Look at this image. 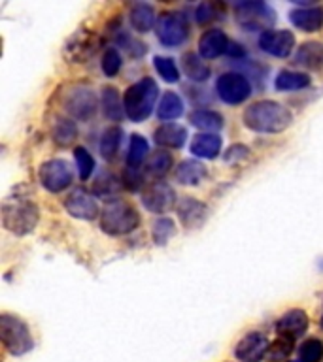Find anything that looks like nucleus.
<instances>
[{"label":"nucleus","instance_id":"obj_30","mask_svg":"<svg viewBox=\"0 0 323 362\" xmlns=\"http://www.w3.org/2000/svg\"><path fill=\"white\" fill-rule=\"evenodd\" d=\"M147 151H149V146L144 136L132 134L129 144V153H127V166L129 168H140L142 160L146 158Z\"/></svg>","mask_w":323,"mask_h":362},{"label":"nucleus","instance_id":"obj_15","mask_svg":"<svg viewBox=\"0 0 323 362\" xmlns=\"http://www.w3.org/2000/svg\"><path fill=\"white\" fill-rule=\"evenodd\" d=\"M308 330V315L302 310H289L276 322V332L283 338L297 339Z\"/></svg>","mask_w":323,"mask_h":362},{"label":"nucleus","instance_id":"obj_42","mask_svg":"<svg viewBox=\"0 0 323 362\" xmlns=\"http://www.w3.org/2000/svg\"><path fill=\"white\" fill-rule=\"evenodd\" d=\"M121 183H123L129 191H138L142 187V183H144V175L140 174V168H129V166H127Z\"/></svg>","mask_w":323,"mask_h":362},{"label":"nucleus","instance_id":"obj_3","mask_svg":"<svg viewBox=\"0 0 323 362\" xmlns=\"http://www.w3.org/2000/svg\"><path fill=\"white\" fill-rule=\"evenodd\" d=\"M157 96L159 87L152 78H144L138 83L130 85L123 95V107L127 117L135 123L146 121L152 115Z\"/></svg>","mask_w":323,"mask_h":362},{"label":"nucleus","instance_id":"obj_44","mask_svg":"<svg viewBox=\"0 0 323 362\" xmlns=\"http://www.w3.org/2000/svg\"><path fill=\"white\" fill-rule=\"evenodd\" d=\"M322 327H323V317H322Z\"/></svg>","mask_w":323,"mask_h":362},{"label":"nucleus","instance_id":"obj_33","mask_svg":"<svg viewBox=\"0 0 323 362\" xmlns=\"http://www.w3.org/2000/svg\"><path fill=\"white\" fill-rule=\"evenodd\" d=\"M119 187V180L115 175L112 174H101L96 177L95 181V187H93V192H95L96 197H102V198H112L118 194Z\"/></svg>","mask_w":323,"mask_h":362},{"label":"nucleus","instance_id":"obj_26","mask_svg":"<svg viewBox=\"0 0 323 362\" xmlns=\"http://www.w3.org/2000/svg\"><path fill=\"white\" fill-rule=\"evenodd\" d=\"M183 113V102L176 93L169 90L164 93L161 102L157 106V117L161 121H172V119H178Z\"/></svg>","mask_w":323,"mask_h":362},{"label":"nucleus","instance_id":"obj_12","mask_svg":"<svg viewBox=\"0 0 323 362\" xmlns=\"http://www.w3.org/2000/svg\"><path fill=\"white\" fill-rule=\"evenodd\" d=\"M64 208L76 219L93 221L98 215V206H96L95 198L85 189H76L70 192L64 200Z\"/></svg>","mask_w":323,"mask_h":362},{"label":"nucleus","instance_id":"obj_40","mask_svg":"<svg viewBox=\"0 0 323 362\" xmlns=\"http://www.w3.org/2000/svg\"><path fill=\"white\" fill-rule=\"evenodd\" d=\"M119 70H121V57L113 47H110L102 55V72L106 74L108 78H113V76H118Z\"/></svg>","mask_w":323,"mask_h":362},{"label":"nucleus","instance_id":"obj_22","mask_svg":"<svg viewBox=\"0 0 323 362\" xmlns=\"http://www.w3.org/2000/svg\"><path fill=\"white\" fill-rule=\"evenodd\" d=\"M181 70L191 81H206L210 78V66L193 51H187L181 57Z\"/></svg>","mask_w":323,"mask_h":362},{"label":"nucleus","instance_id":"obj_8","mask_svg":"<svg viewBox=\"0 0 323 362\" xmlns=\"http://www.w3.org/2000/svg\"><path fill=\"white\" fill-rule=\"evenodd\" d=\"M215 93L225 104L237 106V104L248 100L251 95V85L242 74L229 72L220 76L217 83H215Z\"/></svg>","mask_w":323,"mask_h":362},{"label":"nucleus","instance_id":"obj_14","mask_svg":"<svg viewBox=\"0 0 323 362\" xmlns=\"http://www.w3.org/2000/svg\"><path fill=\"white\" fill-rule=\"evenodd\" d=\"M259 47L268 55L288 57L295 47V36L289 30H268L259 36Z\"/></svg>","mask_w":323,"mask_h":362},{"label":"nucleus","instance_id":"obj_13","mask_svg":"<svg viewBox=\"0 0 323 362\" xmlns=\"http://www.w3.org/2000/svg\"><path fill=\"white\" fill-rule=\"evenodd\" d=\"M67 112L76 119H87L91 117L96 110V96L91 89L78 87V89L70 90V95L64 100Z\"/></svg>","mask_w":323,"mask_h":362},{"label":"nucleus","instance_id":"obj_25","mask_svg":"<svg viewBox=\"0 0 323 362\" xmlns=\"http://www.w3.org/2000/svg\"><path fill=\"white\" fill-rule=\"evenodd\" d=\"M189 121L197 129L206 130L208 134H215L217 130L223 129V117L217 112H212V110H197V112L191 113Z\"/></svg>","mask_w":323,"mask_h":362},{"label":"nucleus","instance_id":"obj_20","mask_svg":"<svg viewBox=\"0 0 323 362\" xmlns=\"http://www.w3.org/2000/svg\"><path fill=\"white\" fill-rule=\"evenodd\" d=\"M295 62L308 70H322L323 68V44L322 42H306L299 45L295 53Z\"/></svg>","mask_w":323,"mask_h":362},{"label":"nucleus","instance_id":"obj_11","mask_svg":"<svg viewBox=\"0 0 323 362\" xmlns=\"http://www.w3.org/2000/svg\"><path fill=\"white\" fill-rule=\"evenodd\" d=\"M266 353H268V339L261 332L246 334L234 349V355L240 362H261Z\"/></svg>","mask_w":323,"mask_h":362},{"label":"nucleus","instance_id":"obj_18","mask_svg":"<svg viewBox=\"0 0 323 362\" xmlns=\"http://www.w3.org/2000/svg\"><path fill=\"white\" fill-rule=\"evenodd\" d=\"M187 130L181 127V124L176 123H164L161 124L155 134H153V140L155 144L161 147H166V149H181L183 144H186Z\"/></svg>","mask_w":323,"mask_h":362},{"label":"nucleus","instance_id":"obj_28","mask_svg":"<svg viewBox=\"0 0 323 362\" xmlns=\"http://www.w3.org/2000/svg\"><path fill=\"white\" fill-rule=\"evenodd\" d=\"M96 49V40L89 34H79L74 36V44H68L67 51L72 53V59L76 62H84L89 55H93Z\"/></svg>","mask_w":323,"mask_h":362},{"label":"nucleus","instance_id":"obj_6","mask_svg":"<svg viewBox=\"0 0 323 362\" xmlns=\"http://www.w3.org/2000/svg\"><path fill=\"white\" fill-rule=\"evenodd\" d=\"M234 16L240 27L248 28L249 33L255 30H265L268 33V28L276 23V16L271 6L265 2H238L234 6Z\"/></svg>","mask_w":323,"mask_h":362},{"label":"nucleus","instance_id":"obj_5","mask_svg":"<svg viewBox=\"0 0 323 362\" xmlns=\"http://www.w3.org/2000/svg\"><path fill=\"white\" fill-rule=\"evenodd\" d=\"M0 338L6 351L13 356L25 355L34 345L27 322H23L19 317L10 315V313L0 317Z\"/></svg>","mask_w":323,"mask_h":362},{"label":"nucleus","instance_id":"obj_39","mask_svg":"<svg viewBox=\"0 0 323 362\" xmlns=\"http://www.w3.org/2000/svg\"><path fill=\"white\" fill-rule=\"evenodd\" d=\"M74 158H76V166H78V174L81 180H89L95 168V160L91 157V153H87L85 147H76L74 149Z\"/></svg>","mask_w":323,"mask_h":362},{"label":"nucleus","instance_id":"obj_36","mask_svg":"<svg viewBox=\"0 0 323 362\" xmlns=\"http://www.w3.org/2000/svg\"><path fill=\"white\" fill-rule=\"evenodd\" d=\"M172 166V155L169 151H157L153 153L149 163H147V174L155 175V177H163Z\"/></svg>","mask_w":323,"mask_h":362},{"label":"nucleus","instance_id":"obj_35","mask_svg":"<svg viewBox=\"0 0 323 362\" xmlns=\"http://www.w3.org/2000/svg\"><path fill=\"white\" fill-rule=\"evenodd\" d=\"M300 362H322L323 361V341L317 338H310L302 341L299 349Z\"/></svg>","mask_w":323,"mask_h":362},{"label":"nucleus","instance_id":"obj_4","mask_svg":"<svg viewBox=\"0 0 323 362\" xmlns=\"http://www.w3.org/2000/svg\"><path fill=\"white\" fill-rule=\"evenodd\" d=\"M138 223H140V215L125 200H112L102 209L101 226L110 236L129 234L138 226Z\"/></svg>","mask_w":323,"mask_h":362},{"label":"nucleus","instance_id":"obj_24","mask_svg":"<svg viewBox=\"0 0 323 362\" xmlns=\"http://www.w3.org/2000/svg\"><path fill=\"white\" fill-rule=\"evenodd\" d=\"M206 177V166L198 160H183L176 168V180L181 185H198Z\"/></svg>","mask_w":323,"mask_h":362},{"label":"nucleus","instance_id":"obj_32","mask_svg":"<svg viewBox=\"0 0 323 362\" xmlns=\"http://www.w3.org/2000/svg\"><path fill=\"white\" fill-rule=\"evenodd\" d=\"M76 136H78V127L74 124V121H70V119H59L57 121L55 129H53V140L59 146H72Z\"/></svg>","mask_w":323,"mask_h":362},{"label":"nucleus","instance_id":"obj_7","mask_svg":"<svg viewBox=\"0 0 323 362\" xmlns=\"http://www.w3.org/2000/svg\"><path fill=\"white\" fill-rule=\"evenodd\" d=\"M187 23L186 17L176 13V11H164L161 13L155 25V34H157L159 42L166 47H176L181 45L187 38Z\"/></svg>","mask_w":323,"mask_h":362},{"label":"nucleus","instance_id":"obj_16","mask_svg":"<svg viewBox=\"0 0 323 362\" xmlns=\"http://www.w3.org/2000/svg\"><path fill=\"white\" fill-rule=\"evenodd\" d=\"M229 49V38L220 28H210L198 40V55L203 59H217Z\"/></svg>","mask_w":323,"mask_h":362},{"label":"nucleus","instance_id":"obj_31","mask_svg":"<svg viewBox=\"0 0 323 362\" xmlns=\"http://www.w3.org/2000/svg\"><path fill=\"white\" fill-rule=\"evenodd\" d=\"M121 129L119 127H110V129L104 130V134H102L101 140V155L106 160H112L119 151V144H121Z\"/></svg>","mask_w":323,"mask_h":362},{"label":"nucleus","instance_id":"obj_43","mask_svg":"<svg viewBox=\"0 0 323 362\" xmlns=\"http://www.w3.org/2000/svg\"><path fill=\"white\" fill-rule=\"evenodd\" d=\"M288 362H300V361H288Z\"/></svg>","mask_w":323,"mask_h":362},{"label":"nucleus","instance_id":"obj_29","mask_svg":"<svg viewBox=\"0 0 323 362\" xmlns=\"http://www.w3.org/2000/svg\"><path fill=\"white\" fill-rule=\"evenodd\" d=\"M102 107H104V115L112 121H121L123 115V104L119 98V93L115 87H104L102 89Z\"/></svg>","mask_w":323,"mask_h":362},{"label":"nucleus","instance_id":"obj_38","mask_svg":"<svg viewBox=\"0 0 323 362\" xmlns=\"http://www.w3.org/2000/svg\"><path fill=\"white\" fill-rule=\"evenodd\" d=\"M176 234L174 221L169 219V217H163L159 219L155 225H153V242L157 245H164V243L170 242V238Z\"/></svg>","mask_w":323,"mask_h":362},{"label":"nucleus","instance_id":"obj_17","mask_svg":"<svg viewBox=\"0 0 323 362\" xmlns=\"http://www.w3.org/2000/svg\"><path fill=\"white\" fill-rule=\"evenodd\" d=\"M289 19L302 33H316L323 25V10L322 8H316V6L314 8L312 6L297 8V10H291Z\"/></svg>","mask_w":323,"mask_h":362},{"label":"nucleus","instance_id":"obj_9","mask_svg":"<svg viewBox=\"0 0 323 362\" xmlns=\"http://www.w3.org/2000/svg\"><path fill=\"white\" fill-rule=\"evenodd\" d=\"M38 177L42 185L50 192H61L70 187L72 183V168L67 160L61 158H51L40 166Z\"/></svg>","mask_w":323,"mask_h":362},{"label":"nucleus","instance_id":"obj_10","mask_svg":"<svg viewBox=\"0 0 323 362\" xmlns=\"http://www.w3.org/2000/svg\"><path fill=\"white\" fill-rule=\"evenodd\" d=\"M176 202L174 189L166 181H155L142 194V204L152 214H166Z\"/></svg>","mask_w":323,"mask_h":362},{"label":"nucleus","instance_id":"obj_27","mask_svg":"<svg viewBox=\"0 0 323 362\" xmlns=\"http://www.w3.org/2000/svg\"><path fill=\"white\" fill-rule=\"evenodd\" d=\"M310 85V76L302 72H289L282 70L274 79V87L278 90H299Z\"/></svg>","mask_w":323,"mask_h":362},{"label":"nucleus","instance_id":"obj_41","mask_svg":"<svg viewBox=\"0 0 323 362\" xmlns=\"http://www.w3.org/2000/svg\"><path fill=\"white\" fill-rule=\"evenodd\" d=\"M220 4H212V2H203V4L197 8V23L200 25H206V23L214 21V19H220Z\"/></svg>","mask_w":323,"mask_h":362},{"label":"nucleus","instance_id":"obj_34","mask_svg":"<svg viewBox=\"0 0 323 362\" xmlns=\"http://www.w3.org/2000/svg\"><path fill=\"white\" fill-rule=\"evenodd\" d=\"M291 351H293V339L280 336L276 341H272V345H268L266 358H268V362H288Z\"/></svg>","mask_w":323,"mask_h":362},{"label":"nucleus","instance_id":"obj_37","mask_svg":"<svg viewBox=\"0 0 323 362\" xmlns=\"http://www.w3.org/2000/svg\"><path fill=\"white\" fill-rule=\"evenodd\" d=\"M153 64H155V70L159 72V76L169 81V83H176L180 79V70L176 66V62L170 59V57H155L153 59Z\"/></svg>","mask_w":323,"mask_h":362},{"label":"nucleus","instance_id":"obj_21","mask_svg":"<svg viewBox=\"0 0 323 362\" xmlns=\"http://www.w3.org/2000/svg\"><path fill=\"white\" fill-rule=\"evenodd\" d=\"M130 25L135 28L136 33H149L155 23V13H153V8L146 2H136L132 8H130Z\"/></svg>","mask_w":323,"mask_h":362},{"label":"nucleus","instance_id":"obj_1","mask_svg":"<svg viewBox=\"0 0 323 362\" xmlns=\"http://www.w3.org/2000/svg\"><path fill=\"white\" fill-rule=\"evenodd\" d=\"M291 121H293V115L280 102H255L244 112V124L254 132H265V134L282 132L291 124Z\"/></svg>","mask_w":323,"mask_h":362},{"label":"nucleus","instance_id":"obj_19","mask_svg":"<svg viewBox=\"0 0 323 362\" xmlns=\"http://www.w3.org/2000/svg\"><path fill=\"white\" fill-rule=\"evenodd\" d=\"M178 217L183 223V226L195 228V226H200L206 221V217H208V208H206V204L198 202V200L186 198L178 206Z\"/></svg>","mask_w":323,"mask_h":362},{"label":"nucleus","instance_id":"obj_2","mask_svg":"<svg viewBox=\"0 0 323 362\" xmlns=\"http://www.w3.org/2000/svg\"><path fill=\"white\" fill-rule=\"evenodd\" d=\"M2 225L17 236H25L38 225V206L25 197H8L2 202Z\"/></svg>","mask_w":323,"mask_h":362},{"label":"nucleus","instance_id":"obj_23","mask_svg":"<svg viewBox=\"0 0 323 362\" xmlns=\"http://www.w3.org/2000/svg\"><path fill=\"white\" fill-rule=\"evenodd\" d=\"M221 151V138L217 134H198L191 141V153L200 158H215Z\"/></svg>","mask_w":323,"mask_h":362}]
</instances>
